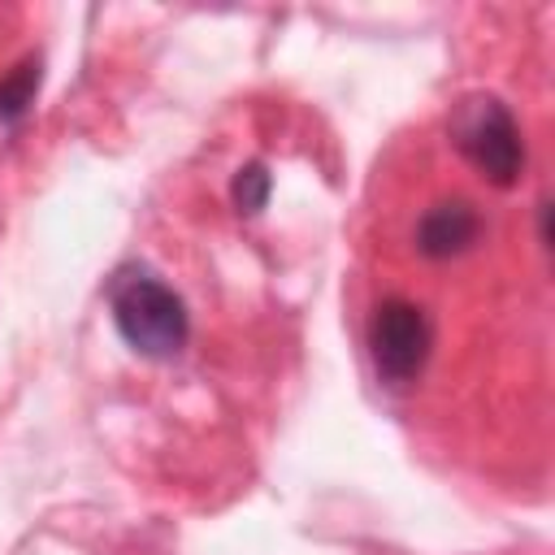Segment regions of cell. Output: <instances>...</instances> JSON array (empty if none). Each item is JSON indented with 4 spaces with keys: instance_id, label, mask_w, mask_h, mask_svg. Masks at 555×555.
Here are the masks:
<instances>
[{
    "instance_id": "cell-1",
    "label": "cell",
    "mask_w": 555,
    "mask_h": 555,
    "mask_svg": "<svg viewBox=\"0 0 555 555\" xmlns=\"http://www.w3.org/2000/svg\"><path fill=\"white\" fill-rule=\"evenodd\" d=\"M108 312L121 343L143 360H173L191 338L182 295L143 264H126L108 282Z\"/></svg>"
},
{
    "instance_id": "cell-6",
    "label": "cell",
    "mask_w": 555,
    "mask_h": 555,
    "mask_svg": "<svg viewBox=\"0 0 555 555\" xmlns=\"http://www.w3.org/2000/svg\"><path fill=\"white\" fill-rule=\"evenodd\" d=\"M269 191H273L269 169H264L260 160H247V165L234 173V182H230V204H234V212L256 217V212L269 204Z\"/></svg>"
},
{
    "instance_id": "cell-2",
    "label": "cell",
    "mask_w": 555,
    "mask_h": 555,
    "mask_svg": "<svg viewBox=\"0 0 555 555\" xmlns=\"http://www.w3.org/2000/svg\"><path fill=\"white\" fill-rule=\"evenodd\" d=\"M451 143L494 186H512L525 169V139L512 108L499 95H464L451 108Z\"/></svg>"
},
{
    "instance_id": "cell-3",
    "label": "cell",
    "mask_w": 555,
    "mask_h": 555,
    "mask_svg": "<svg viewBox=\"0 0 555 555\" xmlns=\"http://www.w3.org/2000/svg\"><path fill=\"white\" fill-rule=\"evenodd\" d=\"M429 351H434V330H429V317L421 304L412 299H382L369 317V360L377 369V377L395 390L412 386L425 364H429Z\"/></svg>"
},
{
    "instance_id": "cell-4",
    "label": "cell",
    "mask_w": 555,
    "mask_h": 555,
    "mask_svg": "<svg viewBox=\"0 0 555 555\" xmlns=\"http://www.w3.org/2000/svg\"><path fill=\"white\" fill-rule=\"evenodd\" d=\"M477 238H481V212H477L468 199H460V195H451V199H434V204L421 212L416 230H412L416 251L429 256V260L464 256Z\"/></svg>"
},
{
    "instance_id": "cell-5",
    "label": "cell",
    "mask_w": 555,
    "mask_h": 555,
    "mask_svg": "<svg viewBox=\"0 0 555 555\" xmlns=\"http://www.w3.org/2000/svg\"><path fill=\"white\" fill-rule=\"evenodd\" d=\"M39 61L30 56V61H22L13 74H4L0 78V126H17L26 113H30V104H35V95H39Z\"/></svg>"
}]
</instances>
